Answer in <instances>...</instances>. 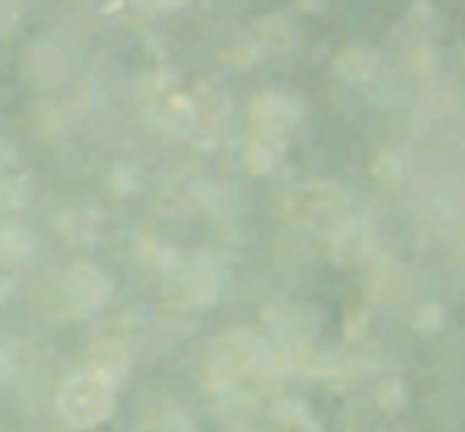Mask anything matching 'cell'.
Returning a JSON list of instances; mask_svg holds the SVG:
<instances>
[{
    "label": "cell",
    "instance_id": "cell-4",
    "mask_svg": "<svg viewBox=\"0 0 465 432\" xmlns=\"http://www.w3.org/2000/svg\"><path fill=\"white\" fill-rule=\"evenodd\" d=\"M293 118L291 102L280 93H263L252 102V121L258 123V129H263L266 134H277L282 132Z\"/></svg>",
    "mask_w": 465,
    "mask_h": 432
},
{
    "label": "cell",
    "instance_id": "cell-9",
    "mask_svg": "<svg viewBox=\"0 0 465 432\" xmlns=\"http://www.w3.org/2000/svg\"><path fill=\"white\" fill-rule=\"evenodd\" d=\"M272 162H274V153H272V148H269L266 142H255V145L250 148L247 164H250L255 172H266V170L272 167Z\"/></svg>",
    "mask_w": 465,
    "mask_h": 432
},
{
    "label": "cell",
    "instance_id": "cell-6",
    "mask_svg": "<svg viewBox=\"0 0 465 432\" xmlns=\"http://www.w3.org/2000/svg\"><path fill=\"white\" fill-rule=\"evenodd\" d=\"M28 69H31L34 80H39L42 85H50L64 74V58L50 47H36L28 55Z\"/></svg>",
    "mask_w": 465,
    "mask_h": 432
},
{
    "label": "cell",
    "instance_id": "cell-1",
    "mask_svg": "<svg viewBox=\"0 0 465 432\" xmlns=\"http://www.w3.org/2000/svg\"><path fill=\"white\" fill-rule=\"evenodd\" d=\"M113 405H115L113 378L99 369L69 378L58 394V407L64 418L80 429L96 427L99 421H104Z\"/></svg>",
    "mask_w": 465,
    "mask_h": 432
},
{
    "label": "cell",
    "instance_id": "cell-5",
    "mask_svg": "<svg viewBox=\"0 0 465 432\" xmlns=\"http://www.w3.org/2000/svg\"><path fill=\"white\" fill-rule=\"evenodd\" d=\"M213 353L224 369H244L255 358V342L247 334H230L216 345Z\"/></svg>",
    "mask_w": 465,
    "mask_h": 432
},
{
    "label": "cell",
    "instance_id": "cell-2",
    "mask_svg": "<svg viewBox=\"0 0 465 432\" xmlns=\"http://www.w3.org/2000/svg\"><path fill=\"white\" fill-rule=\"evenodd\" d=\"M342 205V194L326 183H307L296 189L288 200V216L302 228L329 225Z\"/></svg>",
    "mask_w": 465,
    "mask_h": 432
},
{
    "label": "cell",
    "instance_id": "cell-3",
    "mask_svg": "<svg viewBox=\"0 0 465 432\" xmlns=\"http://www.w3.org/2000/svg\"><path fill=\"white\" fill-rule=\"evenodd\" d=\"M64 293L77 309H99L110 296V282L94 266H74L64 280Z\"/></svg>",
    "mask_w": 465,
    "mask_h": 432
},
{
    "label": "cell",
    "instance_id": "cell-8",
    "mask_svg": "<svg viewBox=\"0 0 465 432\" xmlns=\"http://www.w3.org/2000/svg\"><path fill=\"white\" fill-rule=\"evenodd\" d=\"M0 247L12 258H25L31 252V239L23 231H4L0 233Z\"/></svg>",
    "mask_w": 465,
    "mask_h": 432
},
{
    "label": "cell",
    "instance_id": "cell-7",
    "mask_svg": "<svg viewBox=\"0 0 465 432\" xmlns=\"http://www.w3.org/2000/svg\"><path fill=\"white\" fill-rule=\"evenodd\" d=\"M372 69V58L361 50H348L337 55V72L348 80H361Z\"/></svg>",
    "mask_w": 465,
    "mask_h": 432
}]
</instances>
